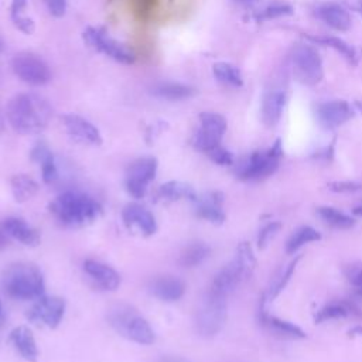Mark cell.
Here are the masks:
<instances>
[{
    "label": "cell",
    "mask_w": 362,
    "mask_h": 362,
    "mask_svg": "<svg viewBox=\"0 0 362 362\" xmlns=\"http://www.w3.org/2000/svg\"><path fill=\"white\" fill-rule=\"evenodd\" d=\"M31 160L41 165V174H42L44 182L51 184L57 180L58 170H57L55 158L45 143L41 141L31 150Z\"/></svg>",
    "instance_id": "cell-25"
},
{
    "label": "cell",
    "mask_w": 362,
    "mask_h": 362,
    "mask_svg": "<svg viewBox=\"0 0 362 362\" xmlns=\"http://www.w3.org/2000/svg\"><path fill=\"white\" fill-rule=\"evenodd\" d=\"M286 105V92L280 88L267 90L262 100V120L266 126L273 127L279 123Z\"/></svg>",
    "instance_id": "cell-20"
},
{
    "label": "cell",
    "mask_w": 362,
    "mask_h": 362,
    "mask_svg": "<svg viewBox=\"0 0 362 362\" xmlns=\"http://www.w3.org/2000/svg\"><path fill=\"white\" fill-rule=\"evenodd\" d=\"M281 228V223L279 221H272L269 222L267 225H264L260 232H259V236H257V246L259 249H263L266 247V245L269 243V240L280 230Z\"/></svg>",
    "instance_id": "cell-38"
},
{
    "label": "cell",
    "mask_w": 362,
    "mask_h": 362,
    "mask_svg": "<svg viewBox=\"0 0 362 362\" xmlns=\"http://www.w3.org/2000/svg\"><path fill=\"white\" fill-rule=\"evenodd\" d=\"M158 362H188V361L184 358H180V356H165V358L160 359Z\"/></svg>",
    "instance_id": "cell-45"
},
{
    "label": "cell",
    "mask_w": 362,
    "mask_h": 362,
    "mask_svg": "<svg viewBox=\"0 0 362 362\" xmlns=\"http://www.w3.org/2000/svg\"><path fill=\"white\" fill-rule=\"evenodd\" d=\"M6 233L25 246H37L41 240L40 232L20 218H7L1 223Z\"/></svg>",
    "instance_id": "cell-24"
},
{
    "label": "cell",
    "mask_w": 362,
    "mask_h": 362,
    "mask_svg": "<svg viewBox=\"0 0 362 362\" xmlns=\"http://www.w3.org/2000/svg\"><path fill=\"white\" fill-rule=\"evenodd\" d=\"M283 157L281 141L277 139L266 151H255L243 158L236 167L238 178L243 181H260L272 175Z\"/></svg>",
    "instance_id": "cell-5"
},
{
    "label": "cell",
    "mask_w": 362,
    "mask_h": 362,
    "mask_svg": "<svg viewBox=\"0 0 362 362\" xmlns=\"http://www.w3.org/2000/svg\"><path fill=\"white\" fill-rule=\"evenodd\" d=\"M308 38L314 42L331 47L332 49L339 52L349 64H352V65L356 64V59H358L356 51L349 44H346L344 40L337 38V37H310V35H308Z\"/></svg>",
    "instance_id": "cell-35"
},
{
    "label": "cell",
    "mask_w": 362,
    "mask_h": 362,
    "mask_svg": "<svg viewBox=\"0 0 362 362\" xmlns=\"http://www.w3.org/2000/svg\"><path fill=\"white\" fill-rule=\"evenodd\" d=\"M122 219L129 230H136L141 236H151L157 230L154 215L143 205L130 202L122 211Z\"/></svg>",
    "instance_id": "cell-14"
},
{
    "label": "cell",
    "mask_w": 362,
    "mask_h": 362,
    "mask_svg": "<svg viewBox=\"0 0 362 362\" xmlns=\"http://www.w3.org/2000/svg\"><path fill=\"white\" fill-rule=\"evenodd\" d=\"M3 290L17 300H37L44 296V277L41 270L28 262L10 264L1 276Z\"/></svg>",
    "instance_id": "cell-3"
},
{
    "label": "cell",
    "mask_w": 362,
    "mask_h": 362,
    "mask_svg": "<svg viewBox=\"0 0 362 362\" xmlns=\"http://www.w3.org/2000/svg\"><path fill=\"white\" fill-rule=\"evenodd\" d=\"M359 11H361V14H362V0H361V3H359Z\"/></svg>",
    "instance_id": "cell-48"
},
{
    "label": "cell",
    "mask_w": 362,
    "mask_h": 362,
    "mask_svg": "<svg viewBox=\"0 0 362 362\" xmlns=\"http://www.w3.org/2000/svg\"><path fill=\"white\" fill-rule=\"evenodd\" d=\"M83 40L95 51L120 62V64H133L136 57L134 52L123 42L113 38L106 30L99 27H88L83 31Z\"/></svg>",
    "instance_id": "cell-8"
},
{
    "label": "cell",
    "mask_w": 362,
    "mask_h": 362,
    "mask_svg": "<svg viewBox=\"0 0 362 362\" xmlns=\"http://www.w3.org/2000/svg\"><path fill=\"white\" fill-rule=\"evenodd\" d=\"M109 325L122 337L137 342L140 345H150L154 342V331L132 305L116 304L107 313Z\"/></svg>",
    "instance_id": "cell-4"
},
{
    "label": "cell",
    "mask_w": 362,
    "mask_h": 362,
    "mask_svg": "<svg viewBox=\"0 0 362 362\" xmlns=\"http://www.w3.org/2000/svg\"><path fill=\"white\" fill-rule=\"evenodd\" d=\"M250 276V273L243 267V264L240 263V260L235 256L233 260H230L222 270H219V273L214 277L212 284L209 287V291L228 297V294L230 291L235 290V287L243 281L245 279H247Z\"/></svg>",
    "instance_id": "cell-13"
},
{
    "label": "cell",
    "mask_w": 362,
    "mask_h": 362,
    "mask_svg": "<svg viewBox=\"0 0 362 362\" xmlns=\"http://www.w3.org/2000/svg\"><path fill=\"white\" fill-rule=\"evenodd\" d=\"M349 337H362V325H356L348 331Z\"/></svg>",
    "instance_id": "cell-44"
},
{
    "label": "cell",
    "mask_w": 362,
    "mask_h": 362,
    "mask_svg": "<svg viewBox=\"0 0 362 362\" xmlns=\"http://www.w3.org/2000/svg\"><path fill=\"white\" fill-rule=\"evenodd\" d=\"M293 13V8L288 4H272L269 7H266L264 10H262L259 14H256V20L262 21V20H270V18H277L281 16H288Z\"/></svg>",
    "instance_id": "cell-37"
},
{
    "label": "cell",
    "mask_w": 362,
    "mask_h": 362,
    "mask_svg": "<svg viewBox=\"0 0 362 362\" xmlns=\"http://www.w3.org/2000/svg\"><path fill=\"white\" fill-rule=\"evenodd\" d=\"M157 173V160L154 157H141L134 160L126 171L124 187L133 198H143L148 184Z\"/></svg>",
    "instance_id": "cell-10"
},
{
    "label": "cell",
    "mask_w": 362,
    "mask_h": 362,
    "mask_svg": "<svg viewBox=\"0 0 362 362\" xmlns=\"http://www.w3.org/2000/svg\"><path fill=\"white\" fill-rule=\"evenodd\" d=\"M195 202V215L201 219L221 225L225 221V214L222 209L223 194L219 191H209L201 197H197Z\"/></svg>",
    "instance_id": "cell-18"
},
{
    "label": "cell",
    "mask_w": 362,
    "mask_h": 362,
    "mask_svg": "<svg viewBox=\"0 0 362 362\" xmlns=\"http://www.w3.org/2000/svg\"><path fill=\"white\" fill-rule=\"evenodd\" d=\"M151 93L167 100H182L195 93V90L184 83L160 82L151 88Z\"/></svg>",
    "instance_id": "cell-27"
},
{
    "label": "cell",
    "mask_w": 362,
    "mask_h": 362,
    "mask_svg": "<svg viewBox=\"0 0 362 362\" xmlns=\"http://www.w3.org/2000/svg\"><path fill=\"white\" fill-rule=\"evenodd\" d=\"M150 293L161 301H177L184 296L185 284L181 279L174 276H160L148 286Z\"/></svg>",
    "instance_id": "cell-19"
},
{
    "label": "cell",
    "mask_w": 362,
    "mask_h": 362,
    "mask_svg": "<svg viewBox=\"0 0 362 362\" xmlns=\"http://www.w3.org/2000/svg\"><path fill=\"white\" fill-rule=\"evenodd\" d=\"M214 163L219 164V165H230L233 163V156L229 150H226L225 147H222L221 144L211 148L208 153H205Z\"/></svg>",
    "instance_id": "cell-39"
},
{
    "label": "cell",
    "mask_w": 362,
    "mask_h": 362,
    "mask_svg": "<svg viewBox=\"0 0 362 362\" xmlns=\"http://www.w3.org/2000/svg\"><path fill=\"white\" fill-rule=\"evenodd\" d=\"M354 305L348 304V303H331V304H327L324 305L321 310L317 311L315 317H314V321L317 324H321L324 321H328V320H335V318H344V317H348L356 311H354ZM359 314V313H356ZM361 315V314H359Z\"/></svg>",
    "instance_id": "cell-32"
},
{
    "label": "cell",
    "mask_w": 362,
    "mask_h": 362,
    "mask_svg": "<svg viewBox=\"0 0 362 362\" xmlns=\"http://www.w3.org/2000/svg\"><path fill=\"white\" fill-rule=\"evenodd\" d=\"M52 216L66 228H82L99 218L102 206L86 194L66 191L48 205Z\"/></svg>",
    "instance_id": "cell-2"
},
{
    "label": "cell",
    "mask_w": 362,
    "mask_h": 362,
    "mask_svg": "<svg viewBox=\"0 0 362 362\" xmlns=\"http://www.w3.org/2000/svg\"><path fill=\"white\" fill-rule=\"evenodd\" d=\"M352 212H354L355 215H358V216H362V205H358V206H355V208L352 209Z\"/></svg>",
    "instance_id": "cell-47"
},
{
    "label": "cell",
    "mask_w": 362,
    "mask_h": 362,
    "mask_svg": "<svg viewBox=\"0 0 362 362\" xmlns=\"http://www.w3.org/2000/svg\"><path fill=\"white\" fill-rule=\"evenodd\" d=\"M226 132V120L222 115L214 112H202L199 115V127L192 136V146L204 153L221 144Z\"/></svg>",
    "instance_id": "cell-9"
},
{
    "label": "cell",
    "mask_w": 362,
    "mask_h": 362,
    "mask_svg": "<svg viewBox=\"0 0 362 362\" xmlns=\"http://www.w3.org/2000/svg\"><path fill=\"white\" fill-rule=\"evenodd\" d=\"M1 48H3V45H1V40H0V52H1Z\"/></svg>",
    "instance_id": "cell-49"
},
{
    "label": "cell",
    "mask_w": 362,
    "mask_h": 362,
    "mask_svg": "<svg viewBox=\"0 0 362 362\" xmlns=\"http://www.w3.org/2000/svg\"><path fill=\"white\" fill-rule=\"evenodd\" d=\"M157 199L163 201H180V199H197V194L194 188L182 181H168L160 185L157 191Z\"/></svg>",
    "instance_id": "cell-26"
},
{
    "label": "cell",
    "mask_w": 362,
    "mask_h": 362,
    "mask_svg": "<svg viewBox=\"0 0 362 362\" xmlns=\"http://www.w3.org/2000/svg\"><path fill=\"white\" fill-rule=\"evenodd\" d=\"M212 72H214V76L225 83V85H229V86H242L243 83V79H242V75H240V71L232 65V64H228V62H216L212 66Z\"/></svg>",
    "instance_id": "cell-34"
},
{
    "label": "cell",
    "mask_w": 362,
    "mask_h": 362,
    "mask_svg": "<svg viewBox=\"0 0 362 362\" xmlns=\"http://www.w3.org/2000/svg\"><path fill=\"white\" fill-rule=\"evenodd\" d=\"M300 259H301V255H297L286 267H283V269L274 276V279L272 280L270 287H269V298H270V300L276 298V297L280 294V291L286 287V284L288 283L291 274L294 273L296 266H297V263L300 262Z\"/></svg>",
    "instance_id": "cell-36"
},
{
    "label": "cell",
    "mask_w": 362,
    "mask_h": 362,
    "mask_svg": "<svg viewBox=\"0 0 362 362\" xmlns=\"http://www.w3.org/2000/svg\"><path fill=\"white\" fill-rule=\"evenodd\" d=\"M10 185H11L13 197L17 202H25V201L31 199L40 189L37 181L25 174L13 175Z\"/></svg>",
    "instance_id": "cell-28"
},
{
    "label": "cell",
    "mask_w": 362,
    "mask_h": 362,
    "mask_svg": "<svg viewBox=\"0 0 362 362\" xmlns=\"http://www.w3.org/2000/svg\"><path fill=\"white\" fill-rule=\"evenodd\" d=\"M315 16L337 31H346L351 27L348 11L337 3H324L315 8Z\"/></svg>",
    "instance_id": "cell-23"
},
{
    "label": "cell",
    "mask_w": 362,
    "mask_h": 362,
    "mask_svg": "<svg viewBox=\"0 0 362 362\" xmlns=\"http://www.w3.org/2000/svg\"><path fill=\"white\" fill-rule=\"evenodd\" d=\"M25 10H27V0H11L10 16H11L13 24L24 34H31L35 25H34V21L25 16L24 13Z\"/></svg>",
    "instance_id": "cell-33"
},
{
    "label": "cell",
    "mask_w": 362,
    "mask_h": 362,
    "mask_svg": "<svg viewBox=\"0 0 362 362\" xmlns=\"http://www.w3.org/2000/svg\"><path fill=\"white\" fill-rule=\"evenodd\" d=\"M209 255V247L204 242H192L182 249L178 263L182 267H195L201 264Z\"/></svg>",
    "instance_id": "cell-29"
},
{
    "label": "cell",
    "mask_w": 362,
    "mask_h": 362,
    "mask_svg": "<svg viewBox=\"0 0 362 362\" xmlns=\"http://www.w3.org/2000/svg\"><path fill=\"white\" fill-rule=\"evenodd\" d=\"M348 279L351 280V283H352L355 287L362 288V267L352 269L351 273H348Z\"/></svg>",
    "instance_id": "cell-42"
},
{
    "label": "cell",
    "mask_w": 362,
    "mask_h": 362,
    "mask_svg": "<svg viewBox=\"0 0 362 362\" xmlns=\"http://www.w3.org/2000/svg\"><path fill=\"white\" fill-rule=\"evenodd\" d=\"M49 14L54 17H62L66 10V0H42Z\"/></svg>",
    "instance_id": "cell-41"
},
{
    "label": "cell",
    "mask_w": 362,
    "mask_h": 362,
    "mask_svg": "<svg viewBox=\"0 0 362 362\" xmlns=\"http://www.w3.org/2000/svg\"><path fill=\"white\" fill-rule=\"evenodd\" d=\"M315 117L324 129H335L354 117V109L345 100H329L315 107Z\"/></svg>",
    "instance_id": "cell-15"
},
{
    "label": "cell",
    "mask_w": 362,
    "mask_h": 362,
    "mask_svg": "<svg viewBox=\"0 0 362 362\" xmlns=\"http://www.w3.org/2000/svg\"><path fill=\"white\" fill-rule=\"evenodd\" d=\"M226 321V297L208 290L197 311V332L204 338L215 337Z\"/></svg>",
    "instance_id": "cell-6"
},
{
    "label": "cell",
    "mask_w": 362,
    "mask_h": 362,
    "mask_svg": "<svg viewBox=\"0 0 362 362\" xmlns=\"http://www.w3.org/2000/svg\"><path fill=\"white\" fill-rule=\"evenodd\" d=\"M13 72L28 85H44L51 79L48 65L31 52H20L11 59Z\"/></svg>",
    "instance_id": "cell-11"
},
{
    "label": "cell",
    "mask_w": 362,
    "mask_h": 362,
    "mask_svg": "<svg viewBox=\"0 0 362 362\" xmlns=\"http://www.w3.org/2000/svg\"><path fill=\"white\" fill-rule=\"evenodd\" d=\"M8 235L6 233V230L3 229V226H0V250L3 249V247H6V245H7V242H8Z\"/></svg>",
    "instance_id": "cell-43"
},
{
    "label": "cell",
    "mask_w": 362,
    "mask_h": 362,
    "mask_svg": "<svg viewBox=\"0 0 362 362\" xmlns=\"http://www.w3.org/2000/svg\"><path fill=\"white\" fill-rule=\"evenodd\" d=\"M264 300H266V297L263 296L262 301H260V307H259V320L267 329H270L272 332L279 334L281 337H287V338H298V339L305 338V332L298 325L284 321V320H280L277 317L269 315L264 310Z\"/></svg>",
    "instance_id": "cell-21"
},
{
    "label": "cell",
    "mask_w": 362,
    "mask_h": 362,
    "mask_svg": "<svg viewBox=\"0 0 362 362\" xmlns=\"http://www.w3.org/2000/svg\"><path fill=\"white\" fill-rule=\"evenodd\" d=\"M6 113L10 126L17 133L35 134L48 126L52 117V107L40 95L18 93L10 99Z\"/></svg>",
    "instance_id": "cell-1"
},
{
    "label": "cell",
    "mask_w": 362,
    "mask_h": 362,
    "mask_svg": "<svg viewBox=\"0 0 362 362\" xmlns=\"http://www.w3.org/2000/svg\"><path fill=\"white\" fill-rule=\"evenodd\" d=\"M320 239H321V233L317 232L314 228H311V226H300L287 239L286 252L288 255H294L305 243H310V242H314V240H320Z\"/></svg>",
    "instance_id": "cell-30"
},
{
    "label": "cell",
    "mask_w": 362,
    "mask_h": 362,
    "mask_svg": "<svg viewBox=\"0 0 362 362\" xmlns=\"http://www.w3.org/2000/svg\"><path fill=\"white\" fill-rule=\"evenodd\" d=\"M232 1H235L238 4H252V3H256L259 0H232Z\"/></svg>",
    "instance_id": "cell-46"
},
{
    "label": "cell",
    "mask_w": 362,
    "mask_h": 362,
    "mask_svg": "<svg viewBox=\"0 0 362 362\" xmlns=\"http://www.w3.org/2000/svg\"><path fill=\"white\" fill-rule=\"evenodd\" d=\"M317 214L324 222H327L328 225H331L337 229H349L355 225L354 218H351L349 215H346L332 206H320V208H317Z\"/></svg>",
    "instance_id": "cell-31"
},
{
    "label": "cell",
    "mask_w": 362,
    "mask_h": 362,
    "mask_svg": "<svg viewBox=\"0 0 362 362\" xmlns=\"http://www.w3.org/2000/svg\"><path fill=\"white\" fill-rule=\"evenodd\" d=\"M62 122L68 134L74 140L83 144H90V146L102 144V136L96 129V126H93L89 120L83 119L82 116L69 113L62 117Z\"/></svg>",
    "instance_id": "cell-16"
},
{
    "label": "cell",
    "mask_w": 362,
    "mask_h": 362,
    "mask_svg": "<svg viewBox=\"0 0 362 362\" xmlns=\"http://www.w3.org/2000/svg\"><path fill=\"white\" fill-rule=\"evenodd\" d=\"M359 293H361V294H362V288H359Z\"/></svg>",
    "instance_id": "cell-50"
},
{
    "label": "cell",
    "mask_w": 362,
    "mask_h": 362,
    "mask_svg": "<svg viewBox=\"0 0 362 362\" xmlns=\"http://www.w3.org/2000/svg\"><path fill=\"white\" fill-rule=\"evenodd\" d=\"M362 184L355 181H332L328 182V188L334 192H354L361 189Z\"/></svg>",
    "instance_id": "cell-40"
},
{
    "label": "cell",
    "mask_w": 362,
    "mask_h": 362,
    "mask_svg": "<svg viewBox=\"0 0 362 362\" xmlns=\"http://www.w3.org/2000/svg\"><path fill=\"white\" fill-rule=\"evenodd\" d=\"M65 313V301L57 296H41L27 311V318L33 324L57 328Z\"/></svg>",
    "instance_id": "cell-12"
},
{
    "label": "cell",
    "mask_w": 362,
    "mask_h": 362,
    "mask_svg": "<svg viewBox=\"0 0 362 362\" xmlns=\"http://www.w3.org/2000/svg\"><path fill=\"white\" fill-rule=\"evenodd\" d=\"M10 342L20 354V356L28 362L38 359V348L31 329L25 325H18L10 332Z\"/></svg>",
    "instance_id": "cell-22"
},
{
    "label": "cell",
    "mask_w": 362,
    "mask_h": 362,
    "mask_svg": "<svg viewBox=\"0 0 362 362\" xmlns=\"http://www.w3.org/2000/svg\"><path fill=\"white\" fill-rule=\"evenodd\" d=\"M291 66L296 79L304 85H317L322 76V62L311 45L298 44L291 51Z\"/></svg>",
    "instance_id": "cell-7"
},
{
    "label": "cell",
    "mask_w": 362,
    "mask_h": 362,
    "mask_svg": "<svg viewBox=\"0 0 362 362\" xmlns=\"http://www.w3.org/2000/svg\"><path fill=\"white\" fill-rule=\"evenodd\" d=\"M83 272L99 290L115 291L120 284L119 273L113 267H110L102 262L92 260V259L85 260Z\"/></svg>",
    "instance_id": "cell-17"
}]
</instances>
